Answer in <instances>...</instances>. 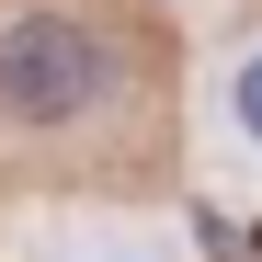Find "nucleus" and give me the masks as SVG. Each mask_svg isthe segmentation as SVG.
Here are the masks:
<instances>
[{
  "mask_svg": "<svg viewBox=\"0 0 262 262\" xmlns=\"http://www.w3.org/2000/svg\"><path fill=\"white\" fill-rule=\"evenodd\" d=\"M228 125H239L251 148H262V46H251V57L228 69Z\"/></svg>",
  "mask_w": 262,
  "mask_h": 262,
  "instance_id": "obj_2",
  "label": "nucleus"
},
{
  "mask_svg": "<svg viewBox=\"0 0 262 262\" xmlns=\"http://www.w3.org/2000/svg\"><path fill=\"white\" fill-rule=\"evenodd\" d=\"M171 160V34L148 0H0V171L148 183Z\"/></svg>",
  "mask_w": 262,
  "mask_h": 262,
  "instance_id": "obj_1",
  "label": "nucleus"
}]
</instances>
